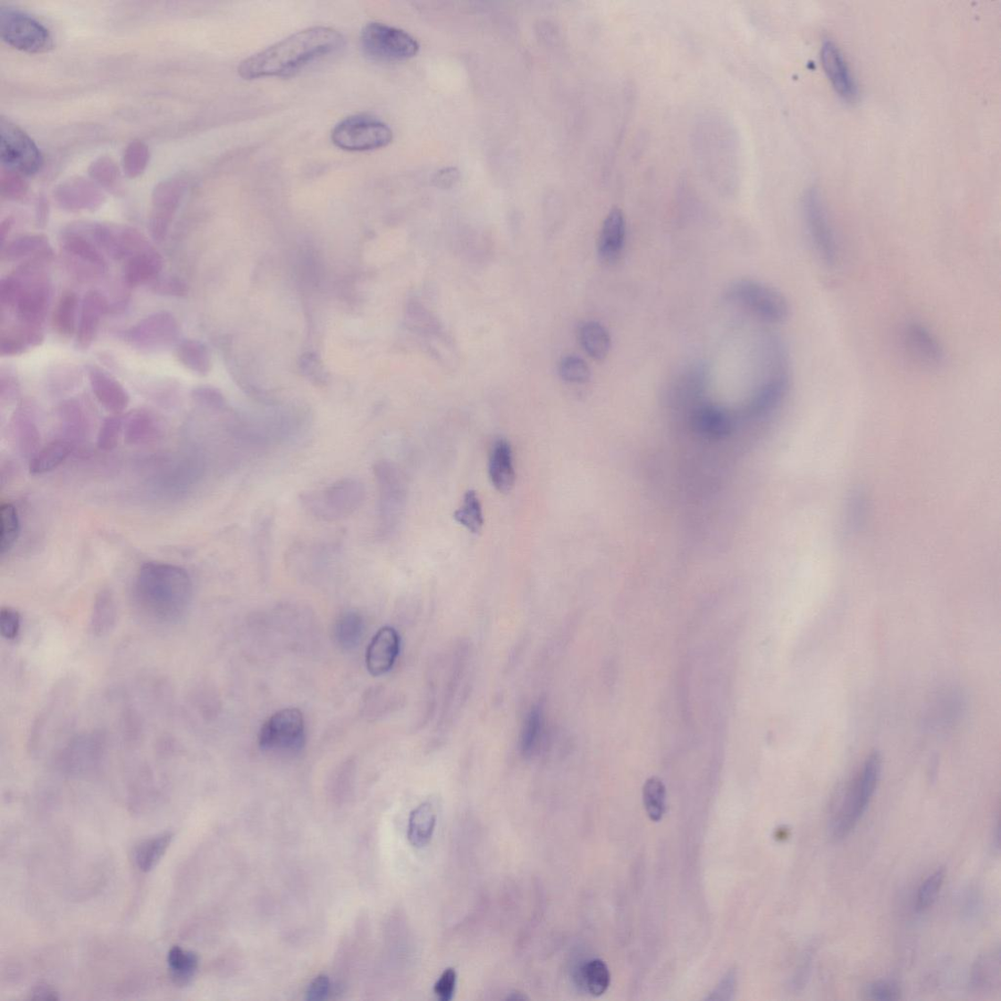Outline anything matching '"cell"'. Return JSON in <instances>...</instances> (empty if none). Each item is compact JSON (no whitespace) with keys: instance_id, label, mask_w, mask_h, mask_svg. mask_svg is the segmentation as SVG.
Wrapping results in <instances>:
<instances>
[{"instance_id":"obj_36","label":"cell","mask_w":1001,"mask_h":1001,"mask_svg":"<svg viewBox=\"0 0 1001 1001\" xmlns=\"http://www.w3.org/2000/svg\"><path fill=\"white\" fill-rule=\"evenodd\" d=\"M79 298L75 291L67 290L61 296L54 313V327L59 336L70 339L76 336Z\"/></svg>"},{"instance_id":"obj_6","label":"cell","mask_w":1001,"mask_h":1001,"mask_svg":"<svg viewBox=\"0 0 1001 1001\" xmlns=\"http://www.w3.org/2000/svg\"><path fill=\"white\" fill-rule=\"evenodd\" d=\"M331 139L340 149L364 152L387 147L393 139V132L378 119L356 114L340 122L332 130Z\"/></svg>"},{"instance_id":"obj_18","label":"cell","mask_w":1001,"mask_h":1001,"mask_svg":"<svg viewBox=\"0 0 1001 1001\" xmlns=\"http://www.w3.org/2000/svg\"><path fill=\"white\" fill-rule=\"evenodd\" d=\"M110 302L101 291H88L81 301L80 320L76 332V347L88 350L96 341L103 316L110 312Z\"/></svg>"},{"instance_id":"obj_4","label":"cell","mask_w":1001,"mask_h":1001,"mask_svg":"<svg viewBox=\"0 0 1001 1001\" xmlns=\"http://www.w3.org/2000/svg\"><path fill=\"white\" fill-rule=\"evenodd\" d=\"M365 495V486L358 479L346 477L320 492L302 494L300 500L311 516L324 521H336L356 513L362 506Z\"/></svg>"},{"instance_id":"obj_10","label":"cell","mask_w":1001,"mask_h":1001,"mask_svg":"<svg viewBox=\"0 0 1001 1001\" xmlns=\"http://www.w3.org/2000/svg\"><path fill=\"white\" fill-rule=\"evenodd\" d=\"M0 34L7 45L28 54H43L54 46L45 26L9 6L0 8Z\"/></svg>"},{"instance_id":"obj_33","label":"cell","mask_w":1001,"mask_h":1001,"mask_svg":"<svg viewBox=\"0 0 1001 1001\" xmlns=\"http://www.w3.org/2000/svg\"><path fill=\"white\" fill-rule=\"evenodd\" d=\"M436 823V811L431 802L423 803L410 815L408 838L414 847L422 848L431 841Z\"/></svg>"},{"instance_id":"obj_49","label":"cell","mask_w":1001,"mask_h":1001,"mask_svg":"<svg viewBox=\"0 0 1001 1001\" xmlns=\"http://www.w3.org/2000/svg\"><path fill=\"white\" fill-rule=\"evenodd\" d=\"M560 377L572 383H585L591 379L588 364L576 356L562 358L559 364Z\"/></svg>"},{"instance_id":"obj_44","label":"cell","mask_w":1001,"mask_h":1001,"mask_svg":"<svg viewBox=\"0 0 1001 1001\" xmlns=\"http://www.w3.org/2000/svg\"><path fill=\"white\" fill-rule=\"evenodd\" d=\"M644 804L649 818L660 821L666 812V788L661 779L652 777L644 786Z\"/></svg>"},{"instance_id":"obj_29","label":"cell","mask_w":1001,"mask_h":1001,"mask_svg":"<svg viewBox=\"0 0 1001 1001\" xmlns=\"http://www.w3.org/2000/svg\"><path fill=\"white\" fill-rule=\"evenodd\" d=\"M175 356L183 367L200 377L212 371L211 352L200 341L189 339L180 341L175 348Z\"/></svg>"},{"instance_id":"obj_53","label":"cell","mask_w":1001,"mask_h":1001,"mask_svg":"<svg viewBox=\"0 0 1001 1001\" xmlns=\"http://www.w3.org/2000/svg\"><path fill=\"white\" fill-rule=\"evenodd\" d=\"M21 174L4 170L2 175V193L8 200H20L26 195L28 185Z\"/></svg>"},{"instance_id":"obj_22","label":"cell","mask_w":1001,"mask_h":1001,"mask_svg":"<svg viewBox=\"0 0 1001 1001\" xmlns=\"http://www.w3.org/2000/svg\"><path fill=\"white\" fill-rule=\"evenodd\" d=\"M164 259L153 247L142 250L125 260L122 267L123 284L128 288H137L152 284L161 276Z\"/></svg>"},{"instance_id":"obj_25","label":"cell","mask_w":1001,"mask_h":1001,"mask_svg":"<svg viewBox=\"0 0 1001 1001\" xmlns=\"http://www.w3.org/2000/svg\"><path fill=\"white\" fill-rule=\"evenodd\" d=\"M163 427L158 416L146 409L131 411L123 416L124 441L130 445H144L156 441Z\"/></svg>"},{"instance_id":"obj_38","label":"cell","mask_w":1001,"mask_h":1001,"mask_svg":"<svg viewBox=\"0 0 1001 1001\" xmlns=\"http://www.w3.org/2000/svg\"><path fill=\"white\" fill-rule=\"evenodd\" d=\"M168 963L173 982L179 986L189 984L199 966V957L180 946H172L169 952Z\"/></svg>"},{"instance_id":"obj_5","label":"cell","mask_w":1001,"mask_h":1001,"mask_svg":"<svg viewBox=\"0 0 1001 1001\" xmlns=\"http://www.w3.org/2000/svg\"><path fill=\"white\" fill-rule=\"evenodd\" d=\"M360 45L365 55L380 62L408 60L420 49L418 41L407 31L378 22L363 28Z\"/></svg>"},{"instance_id":"obj_57","label":"cell","mask_w":1001,"mask_h":1001,"mask_svg":"<svg viewBox=\"0 0 1001 1001\" xmlns=\"http://www.w3.org/2000/svg\"><path fill=\"white\" fill-rule=\"evenodd\" d=\"M865 996L872 1000H896L901 997V989L893 982H875L865 990Z\"/></svg>"},{"instance_id":"obj_46","label":"cell","mask_w":1001,"mask_h":1001,"mask_svg":"<svg viewBox=\"0 0 1001 1001\" xmlns=\"http://www.w3.org/2000/svg\"><path fill=\"white\" fill-rule=\"evenodd\" d=\"M149 161V150L141 141L132 142L123 156V170L130 179L139 176Z\"/></svg>"},{"instance_id":"obj_35","label":"cell","mask_w":1001,"mask_h":1001,"mask_svg":"<svg viewBox=\"0 0 1001 1001\" xmlns=\"http://www.w3.org/2000/svg\"><path fill=\"white\" fill-rule=\"evenodd\" d=\"M579 340L584 350L593 360L603 361L608 358L611 339L609 331L599 322L589 321L583 324L579 331Z\"/></svg>"},{"instance_id":"obj_62","label":"cell","mask_w":1001,"mask_h":1001,"mask_svg":"<svg viewBox=\"0 0 1001 1001\" xmlns=\"http://www.w3.org/2000/svg\"><path fill=\"white\" fill-rule=\"evenodd\" d=\"M456 174H457V172H455L454 169L444 170L443 172H441L440 174L437 175V182H438V184L442 185V186H448L450 184H452L455 181V180L457 179Z\"/></svg>"},{"instance_id":"obj_52","label":"cell","mask_w":1001,"mask_h":1001,"mask_svg":"<svg viewBox=\"0 0 1001 1001\" xmlns=\"http://www.w3.org/2000/svg\"><path fill=\"white\" fill-rule=\"evenodd\" d=\"M151 290L155 295L170 298H184L188 294L186 282L175 275L160 276L151 284Z\"/></svg>"},{"instance_id":"obj_20","label":"cell","mask_w":1001,"mask_h":1001,"mask_svg":"<svg viewBox=\"0 0 1001 1001\" xmlns=\"http://www.w3.org/2000/svg\"><path fill=\"white\" fill-rule=\"evenodd\" d=\"M400 652V635L392 627H383L369 644L366 654L367 669L371 675L379 677L389 673Z\"/></svg>"},{"instance_id":"obj_28","label":"cell","mask_w":1001,"mask_h":1001,"mask_svg":"<svg viewBox=\"0 0 1001 1001\" xmlns=\"http://www.w3.org/2000/svg\"><path fill=\"white\" fill-rule=\"evenodd\" d=\"M44 341L43 329L20 325L7 332H3L0 339V356L3 358L21 356L30 349L41 346Z\"/></svg>"},{"instance_id":"obj_41","label":"cell","mask_w":1001,"mask_h":1001,"mask_svg":"<svg viewBox=\"0 0 1001 1001\" xmlns=\"http://www.w3.org/2000/svg\"><path fill=\"white\" fill-rule=\"evenodd\" d=\"M454 518L474 534L482 531L484 525L483 507L475 490H468L465 494L463 504L456 510Z\"/></svg>"},{"instance_id":"obj_11","label":"cell","mask_w":1001,"mask_h":1001,"mask_svg":"<svg viewBox=\"0 0 1001 1001\" xmlns=\"http://www.w3.org/2000/svg\"><path fill=\"white\" fill-rule=\"evenodd\" d=\"M92 241L113 260L121 262L153 247L138 229L101 223H81Z\"/></svg>"},{"instance_id":"obj_45","label":"cell","mask_w":1001,"mask_h":1001,"mask_svg":"<svg viewBox=\"0 0 1001 1001\" xmlns=\"http://www.w3.org/2000/svg\"><path fill=\"white\" fill-rule=\"evenodd\" d=\"M999 954L980 957L973 968L972 984L976 988H992L999 985Z\"/></svg>"},{"instance_id":"obj_37","label":"cell","mask_w":1001,"mask_h":1001,"mask_svg":"<svg viewBox=\"0 0 1001 1001\" xmlns=\"http://www.w3.org/2000/svg\"><path fill=\"white\" fill-rule=\"evenodd\" d=\"M63 438L77 443L87 433V416L76 400L62 402L58 410Z\"/></svg>"},{"instance_id":"obj_14","label":"cell","mask_w":1001,"mask_h":1001,"mask_svg":"<svg viewBox=\"0 0 1001 1001\" xmlns=\"http://www.w3.org/2000/svg\"><path fill=\"white\" fill-rule=\"evenodd\" d=\"M379 488V517L381 531L389 534L398 521L404 502V484L399 468L388 461H380L373 468Z\"/></svg>"},{"instance_id":"obj_55","label":"cell","mask_w":1001,"mask_h":1001,"mask_svg":"<svg viewBox=\"0 0 1001 1001\" xmlns=\"http://www.w3.org/2000/svg\"><path fill=\"white\" fill-rule=\"evenodd\" d=\"M20 383L13 367H3L0 372V398L3 401L12 402L18 398Z\"/></svg>"},{"instance_id":"obj_60","label":"cell","mask_w":1001,"mask_h":1001,"mask_svg":"<svg viewBox=\"0 0 1001 1001\" xmlns=\"http://www.w3.org/2000/svg\"><path fill=\"white\" fill-rule=\"evenodd\" d=\"M331 982L326 975H319L309 985L307 992V999L310 1001H321L328 997L330 994Z\"/></svg>"},{"instance_id":"obj_12","label":"cell","mask_w":1001,"mask_h":1001,"mask_svg":"<svg viewBox=\"0 0 1001 1001\" xmlns=\"http://www.w3.org/2000/svg\"><path fill=\"white\" fill-rule=\"evenodd\" d=\"M0 156L6 170L33 175L43 166V156L28 135L12 122H0Z\"/></svg>"},{"instance_id":"obj_3","label":"cell","mask_w":1001,"mask_h":1001,"mask_svg":"<svg viewBox=\"0 0 1001 1001\" xmlns=\"http://www.w3.org/2000/svg\"><path fill=\"white\" fill-rule=\"evenodd\" d=\"M882 759L879 753H871L850 782L842 804L831 825L834 838L849 836L867 811L881 777Z\"/></svg>"},{"instance_id":"obj_19","label":"cell","mask_w":1001,"mask_h":1001,"mask_svg":"<svg viewBox=\"0 0 1001 1001\" xmlns=\"http://www.w3.org/2000/svg\"><path fill=\"white\" fill-rule=\"evenodd\" d=\"M88 377L94 396L104 408L113 415H121L128 408L129 392L108 372L97 365H88Z\"/></svg>"},{"instance_id":"obj_51","label":"cell","mask_w":1001,"mask_h":1001,"mask_svg":"<svg viewBox=\"0 0 1001 1001\" xmlns=\"http://www.w3.org/2000/svg\"><path fill=\"white\" fill-rule=\"evenodd\" d=\"M191 399L203 408L212 411H223L226 408V400L223 392L211 385H200L191 391Z\"/></svg>"},{"instance_id":"obj_16","label":"cell","mask_w":1001,"mask_h":1001,"mask_svg":"<svg viewBox=\"0 0 1001 1001\" xmlns=\"http://www.w3.org/2000/svg\"><path fill=\"white\" fill-rule=\"evenodd\" d=\"M183 190V184L179 180L168 181L156 187L149 218V231L154 241L161 243L168 235Z\"/></svg>"},{"instance_id":"obj_2","label":"cell","mask_w":1001,"mask_h":1001,"mask_svg":"<svg viewBox=\"0 0 1001 1001\" xmlns=\"http://www.w3.org/2000/svg\"><path fill=\"white\" fill-rule=\"evenodd\" d=\"M133 598L146 617L162 623L177 622L191 606L193 583L179 566L147 562L135 577Z\"/></svg>"},{"instance_id":"obj_54","label":"cell","mask_w":1001,"mask_h":1001,"mask_svg":"<svg viewBox=\"0 0 1001 1001\" xmlns=\"http://www.w3.org/2000/svg\"><path fill=\"white\" fill-rule=\"evenodd\" d=\"M89 172L93 180L106 187H112L116 183L119 175L116 164L108 158L97 160L91 165Z\"/></svg>"},{"instance_id":"obj_56","label":"cell","mask_w":1001,"mask_h":1001,"mask_svg":"<svg viewBox=\"0 0 1001 1001\" xmlns=\"http://www.w3.org/2000/svg\"><path fill=\"white\" fill-rule=\"evenodd\" d=\"M21 617L18 611L10 608L0 610V632L4 639L13 641L19 637Z\"/></svg>"},{"instance_id":"obj_31","label":"cell","mask_w":1001,"mask_h":1001,"mask_svg":"<svg viewBox=\"0 0 1001 1001\" xmlns=\"http://www.w3.org/2000/svg\"><path fill=\"white\" fill-rule=\"evenodd\" d=\"M13 433L21 452L26 457L33 458L39 450V432L34 419V414L28 407H21L13 416Z\"/></svg>"},{"instance_id":"obj_13","label":"cell","mask_w":1001,"mask_h":1001,"mask_svg":"<svg viewBox=\"0 0 1001 1001\" xmlns=\"http://www.w3.org/2000/svg\"><path fill=\"white\" fill-rule=\"evenodd\" d=\"M802 210L811 243L817 256L826 265H836L838 248L826 206L818 191L811 190L804 196Z\"/></svg>"},{"instance_id":"obj_47","label":"cell","mask_w":1001,"mask_h":1001,"mask_svg":"<svg viewBox=\"0 0 1001 1001\" xmlns=\"http://www.w3.org/2000/svg\"><path fill=\"white\" fill-rule=\"evenodd\" d=\"M946 871L944 869L938 870L930 876L921 886L919 894L916 898V910L923 912L934 904L940 892L944 880Z\"/></svg>"},{"instance_id":"obj_26","label":"cell","mask_w":1001,"mask_h":1001,"mask_svg":"<svg viewBox=\"0 0 1001 1001\" xmlns=\"http://www.w3.org/2000/svg\"><path fill=\"white\" fill-rule=\"evenodd\" d=\"M489 476L493 486L500 493L509 492L515 485L516 472L512 447L503 438L494 443L490 453Z\"/></svg>"},{"instance_id":"obj_59","label":"cell","mask_w":1001,"mask_h":1001,"mask_svg":"<svg viewBox=\"0 0 1001 1001\" xmlns=\"http://www.w3.org/2000/svg\"><path fill=\"white\" fill-rule=\"evenodd\" d=\"M49 375H51L52 387L58 384L59 389L64 390L79 380L80 372L74 366H64L55 369Z\"/></svg>"},{"instance_id":"obj_23","label":"cell","mask_w":1001,"mask_h":1001,"mask_svg":"<svg viewBox=\"0 0 1001 1001\" xmlns=\"http://www.w3.org/2000/svg\"><path fill=\"white\" fill-rule=\"evenodd\" d=\"M58 205L69 212L97 211L104 197L96 187L81 180L62 184L55 192Z\"/></svg>"},{"instance_id":"obj_42","label":"cell","mask_w":1001,"mask_h":1001,"mask_svg":"<svg viewBox=\"0 0 1001 1001\" xmlns=\"http://www.w3.org/2000/svg\"><path fill=\"white\" fill-rule=\"evenodd\" d=\"M542 734H543V714L539 707H534L526 716L520 736V751L525 757H532L537 753Z\"/></svg>"},{"instance_id":"obj_32","label":"cell","mask_w":1001,"mask_h":1001,"mask_svg":"<svg viewBox=\"0 0 1001 1001\" xmlns=\"http://www.w3.org/2000/svg\"><path fill=\"white\" fill-rule=\"evenodd\" d=\"M172 839L173 833L164 832L139 842L133 851L138 868L144 872L152 871L170 848Z\"/></svg>"},{"instance_id":"obj_61","label":"cell","mask_w":1001,"mask_h":1001,"mask_svg":"<svg viewBox=\"0 0 1001 1001\" xmlns=\"http://www.w3.org/2000/svg\"><path fill=\"white\" fill-rule=\"evenodd\" d=\"M30 998L55 1000L57 999L58 997L54 988H51L47 985H38L31 990Z\"/></svg>"},{"instance_id":"obj_7","label":"cell","mask_w":1001,"mask_h":1001,"mask_svg":"<svg viewBox=\"0 0 1001 1001\" xmlns=\"http://www.w3.org/2000/svg\"><path fill=\"white\" fill-rule=\"evenodd\" d=\"M727 297L770 323H782L789 316L790 307L786 297L773 287L758 281H736L728 289Z\"/></svg>"},{"instance_id":"obj_34","label":"cell","mask_w":1001,"mask_h":1001,"mask_svg":"<svg viewBox=\"0 0 1001 1001\" xmlns=\"http://www.w3.org/2000/svg\"><path fill=\"white\" fill-rule=\"evenodd\" d=\"M52 249L48 238L44 234H28L17 237L3 246L2 258L5 262L29 259Z\"/></svg>"},{"instance_id":"obj_9","label":"cell","mask_w":1001,"mask_h":1001,"mask_svg":"<svg viewBox=\"0 0 1001 1001\" xmlns=\"http://www.w3.org/2000/svg\"><path fill=\"white\" fill-rule=\"evenodd\" d=\"M259 746L270 753H296L305 745L304 715L297 708H287L271 716L260 729Z\"/></svg>"},{"instance_id":"obj_63","label":"cell","mask_w":1001,"mask_h":1001,"mask_svg":"<svg viewBox=\"0 0 1001 1001\" xmlns=\"http://www.w3.org/2000/svg\"><path fill=\"white\" fill-rule=\"evenodd\" d=\"M12 226H13L12 219L7 218L6 221H4L3 223L2 227H0V233H2L3 246L5 244V240L7 238V235L9 234L10 231H12Z\"/></svg>"},{"instance_id":"obj_27","label":"cell","mask_w":1001,"mask_h":1001,"mask_svg":"<svg viewBox=\"0 0 1001 1001\" xmlns=\"http://www.w3.org/2000/svg\"><path fill=\"white\" fill-rule=\"evenodd\" d=\"M75 447V443L63 437L51 442L30 458L29 466L30 474L44 475L54 471L67 460Z\"/></svg>"},{"instance_id":"obj_21","label":"cell","mask_w":1001,"mask_h":1001,"mask_svg":"<svg viewBox=\"0 0 1001 1001\" xmlns=\"http://www.w3.org/2000/svg\"><path fill=\"white\" fill-rule=\"evenodd\" d=\"M905 346L913 357L927 367H938L944 363L945 352L940 341L921 323H910L904 329Z\"/></svg>"},{"instance_id":"obj_40","label":"cell","mask_w":1001,"mask_h":1001,"mask_svg":"<svg viewBox=\"0 0 1001 1001\" xmlns=\"http://www.w3.org/2000/svg\"><path fill=\"white\" fill-rule=\"evenodd\" d=\"M335 639L341 649L350 651L360 644L364 623L357 612L343 614L335 626Z\"/></svg>"},{"instance_id":"obj_1","label":"cell","mask_w":1001,"mask_h":1001,"mask_svg":"<svg viewBox=\"0 0 1001 1001\" xmlns=\"http://www.w3.org/2000/svg\"><path fill=\"white\" fill-rule=\"evenodd\" d=\"M344 43L343 36L332 28L302 29L242 61L238 74L247 80L288 77L313 61L335 54Z\"/></svg>"},{"instance_id":"obj_30","label":"cell","mask_w":1001,"mask_h":1001,"mask_svg":"<svg viewBox=\"0 0 1001 1001\" xmlns=\"http://www.w3.org/2000/svg\"><path fill=\"white\" fill-rule=\"evenodd\" d=\"M118 609L114 593L109 589L101 590L94 601L90 629L97 637H104L116 626Z\"/></svg>"},{"instance_id":"obj_58","label":"cell","mask_w":1001,"mask_h":1001,"mask_svg":"<svg viewBox=\"0 0 1001 1001\" xmlns=\"http://www.w3.org/2000/svg\"><path fill=\"white\" fill-rule=\"evenodd\" d=\"M457 974L455 969L448 968L434 985V994L442 1001H450L455 994Z\"/></svg>"},{"instance_id":"obj_48","label":"cell","mask_w":1001,"mask_h":1001,"mask_svg":"<svg viewBox=\"0 0 1001 1001\" xmlns=\"http://www.w3.org/2000/svg\"><path fill=\"white\" fill-rule=\"evenodd\" d=\"M123 416L112 415L108 416L100 426L97 436V446L102 451H112L116 448L120 435L122 433Z\"/></svg>"},{"instance_id":"obj_15","label":"cell","mask_w":1001,"mask_h":1001,"mask_svg":"<svg viewBox=\"0 0 1001 1001\" xmlns=\"http://www.w3.org/2000/svg\"><path fill=\"white\" fill-rule=\"evenodd\" d=\"M61 246L71 262L82 269L81 274L102 275L108 270L102 250L83 231L80 223H72L62 231Z\"/></svg>"},{"instance_id":"obj_39","label":"cell","mask_w":1001,"mask_h":1001,"mask_svg":"<svg viewBox=\"0 0 1001 1001\" xmlns=\"http://www.w3.org/2000/svg\"><path fill=\"white\" fill-rule=\"evenodd\" d=\"M581 986L593 997L602 996L610 984L609 967L601 959H593L584 964L579 972Z\"/></svg>"},{"instance_id":"obj_24","label":"cell","mask_w":1001,"mask_h":1001,"mask_svg":"<svg viewBox=\"0 0 1001 1001\" xmlns=\"http://www.w3.org/2000/svg\"><path fill=\"white\" fill-rule=\"evenodd\" d=\"M626 238L625 216L619 208L609 213L602 223L599 237L598 253L602 263H617L623 252Z\"/></svg>"},{"instance_id":"obj_17","label":"cell","mask_w":1001,"mask_h":1001,"mask_svg":"<svg viewBox=\"0 0 1001 1001\" xmlns=\"http://www.w3.org/2000/svg\"><path fill=\"white\" fill-rule=\"evenodd\" d=\"M823 70L838 96L845 100H854L858 96V87L846 59L832 40L823 41L820 50Z\"/></svg>"},{"instance_id":"obj_43","label":"cell","mask_w":1001,"mask_h":1001,"mask_svg":"<svg viewBox=\"0 0 1001 1001\" xmlns=\"http://www.w3.org/2000/svg\"><path fill=\"white\" fill-rule=\"evenodd\" d=\"M21 524L17 509L10 503L0 507V554L4 556L19 539Z\"/></svg>"},{"instance_id":"obj_8","label":"cell","mask_w":1001,"mask_h":1001,"mask_svg":"<svg viewBox=\"0 0 1001 1001\" xmlns=\"http://www.w3.org/2000/svg\"><path fill=\"white\" fill-rule=\"evenodd\" d=\"M180 336L179 321L172 313L164 310L152 313L122 332L123 341L143 353L168 350L177 346Z\"/></svg>"},{"instance_id":"obj_50","label":"cell","mask_w":1001,"mask_h":1001,"mask_svg":"<svg viewBox=\"0 0 1001 1001\" xmlns=\"http://www.w3.org/2000/svg\"><path fill=\"white\" fill-rule=\"evenodd\" d=\"M299 368L304 377L311 383L316 385L326 384L328 373L317 354L313 352L302 354L299 361Z\"/></svg>"}]
</instances>
